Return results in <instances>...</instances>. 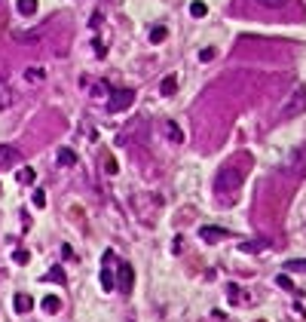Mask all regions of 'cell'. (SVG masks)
Wrapping results in <instances>:
<instances>
[{"label": "cell", "instance_id": "obj_1", "mask_svg": "<svg viewBox=\"0 0 306 322\" xmlns=\"http://www.w3.org/2000/svg\"><path fill=\"white\" fill-rule=\"evenodd\" d=\"M239 187H242V172L236 166H224L214 178V193H218L221 203H233L239 197Z\"/></svg>", "mask_w": 306, "mask_h": 322}, {"label": "cell", "instance_id": "obj_2", "mask_svg": "<svg viewBox=\"0 0 306 322\" xmlns=\"http://www.w3.org/2000/svg\"><path fill=\"white\" fill-rule=\"evenodd\" d=\"M132 101H135V89H129V86L110 89V95H107V111H110V114H122V111L132 108Z\"/></svg>", "mask_w": 306, "mask_h": 322}, {"label": "cell", "instance_id": "obj_3", "mask_svg": "<svg viewBox=\"0 0 306 322\" xmlns=\"http://www.w3.org/2000/svg\"><path fill=\"white\" fill-rule=\"evenodd\" d=\"M132 206L144 221H150V218H156V209L163 206V200L153 197V193H138V197H132Z\"/></svg>", "mask_w": 306, "mask_h": 322}, {"label": "cell", "instance_id": "obj_4", "mask_svg": "<svg viewBox=\"0 0 306 322\" xmlns=\"http://www.w3.org/2000/svg\"><path fill=\"white\" fill-rule=\"evenodd\" d=\"M300 111H306V89H303V86L291 89L288 101H285V105H282V117H297Z\"/></svg>", "mask_w": 306, "mask_h": 322}, {"label": "cell", "instance_id": "obj_5", "mask_svg": "<svg viewBox=\"0 0 306 322\" xmlns=\"http://www.w3.org/2000/svg\"><path fill=\"white\" fill-rule=\"evenodd\" d=\"M113 279H117V289H120V292H126V295H129V292H132V285H135V270L129 267L126 261H122V264H120V270H117V276H113Z\"/></svg>", "mask_w": 306, "mask_h": 322}, {"label": "cell", "instance_id": "obj_6", "mask_svg": "<svg viewBox=\"0 0 306 322\" xmlns=\"http://www.w3.org/2000/svg\"><path fill=\"white\" fill-rule=\"evenodd\" d=\"M21 163V151L13 144H0V169H13Z\"/></svg>", "mask_w": 306, "mask_h": 322}, {"label": "cell", "instance_id": "obj_7", "mask_svg": "<svg viewBox=\"0 0 306 322\" xmlns=\"http://www.w3.org/2000/svg\"><path fill=\"white\" fill-rule=\"evenodd\" d=\"M13 105H16V92H13V86H9L3 77H0V111H6Z\"/></svg>", "mask_w": 306, "mask_h": 322}, {"label": "cell", "instance_id": "obj_8", "mask_svg": "<svg viewBox=\"0 0 306 322\" xmlns=\"http://www.w3.org/2000/svg\"><path fill=\"white\" fill-rule=\"evenodd\" d=\"M199 236L205 239V243H221V239H224V236H230V233H226L224 227H202V230H199Z\"/></svg>", "mask_w": 306, "mask_h": 322}, {"label": "cell", "instance_id": "obj_9", "mask_svg": "<svg viewBox=\"0 0 306 322\" xmlns=\"http://www.w3.org/2000/svg\"><path fill=\"white\" fill-rule=\"evenodd\" d=\"M13 307H16V313H28V310L34 307V298L25 295V292H19V295L13 298Z\"/></svg>", "mask_w": 306, "mask_h": 322}, {"label": "cell", "instance_id": "obj_10", "mask_svg": "<svg viewBox=\"0 0 306 322\" xmlns=\"http://www.w3.org/2000/svg\"><path fill=\"white\" fill-rule=\"evenodd\" d=\"M165 135H168V141H175V144L184 141V132H181V126H178L175 120H168V123H165Z\"/></svg>", "mask_w": 306, "mask_h": 322}, {"label": "cell", "instance_id": "obj_11", "mask_svg": "<svg viewBox=\"0 0 306 322\" xmlns=\"http://www.w3.org/2000/svg\"><path fill=\"white\" fill-rule=\"evenodd\" d=\"M74 163H77V154L71 151V147H59V166L67 169V166H74Z\"/></svg>", "mask_w": 306, "mask_h": 322}, {"label": "cell", "instance_id": "obj_12", "mask_svg": "<svg viewBox=\"0 0 306 322\" xmlns=\"http://www.w3.org/2000/svg\"><path fill=\"white\" fill-rule=\"evenodd\" d=\"M175 89H178V77L168 74L163 83H160V92H163V95H175Z\"/></svg>", "mask_w": 306, "mask_h": 322}, {"label": "cell", "instance_id": "obj_13", "mask_svg": "<svg viewBox=\"0 0 306 322\" xmlns=\"http://www.w3.org/2000/svg\"><path fill=\"white\" fill-rule=\"evenodd\" d=\"M16 178H19V184H34V178H37V172H34L31 166H21V169L16 172Z\"/></svg>", "mask_w": 306, "mask_h": 322}, {"label": "cell", "instance_id": "obj_14", "mask_svg": "<svg viewBox=\"0 0 306 322\" xmlns=\"http://www.w3.org/2000/svg\"><path fill=\"white\" fill-rule=\"evenodd\" d=\"M25 80H28V83H43V80H46V71H43V68H28Z\"/></svg>", "mask_w": 306, "mask_h": 322}, {"label": "cell", "instance_id": "obj_15", "mask_svg": "<svg viewBox=\"0 0 306 322\" xmlns=\"http://www.w3.org/2000/svg\"><path fill=\"white\" fill-rule=\"evenodd\" d=\"M19 16H34L37 13V0H19Z\"/></svg>", "mask_w": 306, "mask_h": 322}, {"label": "cell", "instance_id": "obj_16", "mask_svg": "<svg viewBox=\"0 0 306 322\" xmlns=\"http://www.w3.org/2000/svg\"><path fill=\"white\" fill-rule=\"evenodd\" d=\"M101 289H104V292H113V289H117V279H113V273L104 267V270H101Z\"/></svg>", "mask_w": 306, "mask_h": 322}, {"label": "cell", "instance_id": "obj_17", "mask_svg": "<svg viewBox=\"0 0 306 322\" xmlns=\"http://www.w3.org/2000/svg\"><path fill=\"white\" fill-rule=\"evenodd\" d=\"M43 310H46V313H59V310H61V301H59L55 295H46V298H43Z\"/></svg>", "mask_w": 306, "mask_h": 322}, {"label": "cell", "instance_id": "obj_18", "mask_svg": "<svg viewBox=\"0 0 306 322\" xmlns=\"http://www.w3.org/2000/svg\"><path fill=\"white\" fill-rule=\"evenodd\" d=\"M190 16H193V19H202V16H208V6L202 3V0H193V3H190Z\"/></svg>", "mask_w": 306, "mask_h": 322}, {"label": "cell", "instance_id": "obj_19", "mask_svg": "<svg viewBox=\"0 0 306 322\" xmlns=\"http://www.w3.org/2000/svg\"><path fill=\"white\" fill-rule=\"evenodd\" d=\"M13 261H16V264H21V267H25V264L31 261V252H28V249H16V252H13Z\"/></svg>", "mask_w": 306, "mask_h": 322}, {"label": "cell", "instance_id": "obj_20", "mask_svg": "<svg viewBox=\"0 0 306 322\" xmlns=\"http://www.w3.org/2000/svg\"><path fill=\"white\" fill-rule=\"evenodd\" d=\"M165 37H168V31H165L163 25H156V28H150V40H153V43H163Z\"/></svg>", "mask_w": 306, "mask_h": 322}, {"label": "cell", "instance_id": "obj_21", "mask_svg": "<svg viewBox=\"0 0 306 322\" xmlns=\"http://www.w3.org/2000/svg\"><path fill=\"white\" fill-rule=\"evenodd\" d=\"M276 285H282V289H285V292H294V289H297V285H294V282H291V276H288V273H282V276H276Z\"/></svg>", "mask_w": 306, "mask_h": 322}, {"label": "cell", "instance_id": "obj_22", "mask_svg": "<svg viewBox=\"0 0 306 322\" xmlns=\"http://www.w3.org/2000/svg\"><path fill=\"white\" fill-rule=\"evenodd\" d=\"M104 95H110V86H107V83H95L92 98H104Z\"/></svg>", "mask_w": 306, "mask_h": 322}, {"label": "cell", "instance_id": "obj_23", "mask_svg": "<svg viewBox=\"0 0 306 322\" xmlns=\"http://www.w3.org/2000/svg\"><path fill=\"white\" fill-rule=\"evenodd\" d=\"M257 3H260V6H266V9H282V6L288 3V0H257Z\"/></svg>", "mask_w": 306, "mask_h": 322}, {"label": "cell", "instance_id": "obj_24", "mask_svg": "<svg viewBox=\"0 0 306 322\" xmlns=\"http://www.w3.org/2000/svg\"><path fill=\"white\" fill-rule=\"evenodd\" d=\"M264 246H266V239H257V243H242L239 249L242 252H257V249H264Z\"/></svg>", "mask_w": 306, "mask_h": 322}, {"label": "cell", "instance_id": "obj_25", "mask_svg": "<svg viewBox=\"0 0 306 322\" xmlns=\"http://www.w3.org/2000/svg\"><path fill=\"white\" fill-rule=\"evenodd\" d=\"M104 172H107V175H117V172H120V166H117V160H113V157L104 160Z\"/></svg>", "mask_w": 306, "mask_h": 322}, {"label": "cell", "instance_id": "obj_26", "mask_svg": "<svg viewBox=\"0 0 306 322\" xmlns=\"http://www.w3.org/2000/svg\"><path fill=\"white\" fill-rule=\"evenodd\" d=\"M46 276H49V279H55V282H64V270H61V267H52Z\"/></svg>", "mask_w": 306, "mask_h": 322}, {"label": "cell", "instance_id": "obj_27", "mask_svg": "<svg viewBox=\"0 0 306 322\" xmlns=\"http://www.w3.org/2000/svg\"><path fill=\"white\" fill-rule=\"evenodd\" d=\"M34 206H37V209L46 206V193H43V190H34Z\"/></svg>", "mask_w": 306, "mask_h": 322}, {"label": "cell", "instance_id": "obj_28", "mask_svg": "<svg viewBox=\"0 0 306 322\" xmlns=\"http://www.w3.org/2000/svg\"><path fill=\"white\" fill-rule=\"evenodd\" d=\"M214 55H218V52H214V49H211V46H205V49H202V52H199V62H211V59H214Z\"/></svg>", "mask_w": 306, "mask_h": 322}, {"label": "cell", "instance_id": "obj_29", "mask_svg": "<svg viewBox=\"0 0 306 322\" xmlns=\"http://www.w3.org/2000/svg\"><path fill=\"white\" fill-rule=\"evenodd\" d=\"M288 270H291V273H294V270L306 273V261H288Z\"/></svg>", "mask_w": 306, "mask_h": 322}, {"label": "cell", "instance_id": "obj_30", "mask_svg": "<svg viewBox=\"0 0 306 322\" xmlns=\"http://www.w3.org/2000/svg\"><path fill=\"white\" fill-rule=\"evenodd\" d=\"M226 292H230V298H233V301H239V298H242V295H239V289H236V285H226Z\"/></svg>", "mask_w": 306, "mask_h": 322}, {"label": "cell", "instance_id": "obj_31", "mask_svg": "<svg viewBox=\"0 0 306 322\" xmlns=\"http://www.w3.org/2000/svg\"><path fill=\"white\" fill-rule=\"evenodd\" d=\"M0 3H3V0H0Z\"/></svg>", "mask_w": 306, "mask_h": 322}]
</instances>
